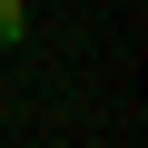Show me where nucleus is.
I'll return each instance as SVG.
<instances>
[{"label":"nucleus","mask_w":148,"mask_h":148,"mask_svg":"<svg viewBox=\"0 0 148 148\" xmlns=\"http://www.w3.org/2000/svg\"><path fill=\"white\" fill-rule=\"evenodd\" d=\"M30 40V10H20V0H0V49H20Z\"/></svg>","instance_id":"1"}]
</instances>
